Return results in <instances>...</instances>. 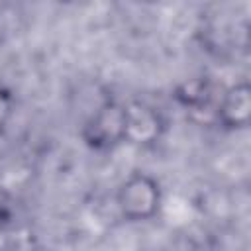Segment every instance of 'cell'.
<instances>
[{"label":"cell","mask_w":251,"mask_h":251,"mask_svg":"<svg viewBox=\"0 0 251 251\" xmlns=\"http://www.w3.org/2000/svg\"><path fill=\"white\" fill-rule=\"evenodd\" d=\"M116 208L126 222L145 224L159 216L163 208L161 182L149 173L135 171L127 175L116 190Z\"/></svg>","instance_id":"obj_1"},{"label":"cell","mask_w":251,"mask_h":251,"mask_svg":"<svg viewBox=\"0 0 251 251\" xmlns=\"http://www.w3.org/2000/svg\"><path fill=\"white\" fill-rule=\"evenodd\" d=\"M80 137L92 151H112L127 139L126 104L118 100L102 102L82 124Z\"/></svg>","instance_id":"obj_2"},{"label":"cell","mask_w":251,"mask_h":251,"mask_svg":"<svg viewBox=\"0 0 251 251\" xmlns=\"http://www.w3.org/2000/svg\"><path fill=\"white\" fill-rule=\"evenodd\" d=\"M218 124L222 127L237 131L245 129L251 122V86L249 82L241 80L231 86H227L218 102L216 110Z\"/></svg>","instance_id":"obj_3"},{"label":"cell","mask_w":251,"mask_h":251,"mask_svg":"<svg viewBox=\"0 0 251 251\" xmlns=\"http://www.w3.org/2000/svg\"><path fill=\"white\" fill-rule=\"evenodd\" d=\"M126 114H127V139L126 143H137L145 145L155 141L161 135L163 122L157 110H153L147 104H126Z\"/></svg>","instance_id":"obj_4"},{"label":"cell","mask_w":251,"mask_h":251,"mask_svg":"<svg viewBox=\"0 0 251 251\" xmlns=\"http://www.w3.org/2000/svg\"><path fill=\"white\" fill-rule=\"evenodd\" d=\"M178 100L184 104V106H190V108H198L202 104H206V100L210 98V88H208V82L202 80V78H194L190 82H184L180 88H178Z\"/></svg>","instance_id":"obj_5"},{"label":"cell","mask_w":251,"mask_h":251,"mask_svg":"<svg viewBox=\"0 0 251 251\" xmlns=\"http://www.w3.org/2000/svg\"><path fill=\"white\" fill-rule=\"evenodd\" d=\"M14 110H16V102H14V96L8 88L0 86V133L8 127L12 116H14Z\"/></svg>","instance_id":"obj_6"}]
</instances>
